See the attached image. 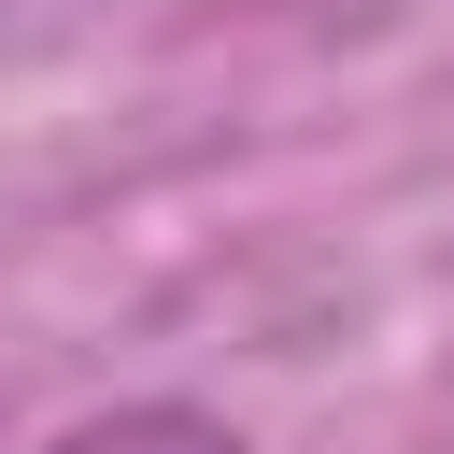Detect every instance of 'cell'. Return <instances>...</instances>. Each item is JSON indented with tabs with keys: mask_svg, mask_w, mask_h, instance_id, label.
Masks as SVG:
<instances>
[{
	"mask_svg": "<svg viewBox=\"0 0 454 454\" xmlns=\"http://www.w3.org/2000/svg\"><path fill=\"white\" fill-rule=\"evenodd\" d=\"M43 454H241V426H213V411H184V397H114V411L57 426Z\"/></svg>",
	"mask_w": 454,
	"mask_h": 454,
	"instance_id": "6da1fadb",
	"label": "cell"
}]
</instances>
